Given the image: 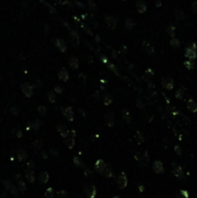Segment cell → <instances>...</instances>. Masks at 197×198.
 Segmentation results:
<instances>
[{"label":"cell","instance_id":"1","mask_svg":"<svg viewBox=\"0 0 197 198\" xmlns=\"http://www.w3.org/2000/svg\"><path fill=\"white\" fill-rule=\"evenodd\" d=\"M127 185H128V178H127L125 173H121V174L116 179L117 188L120 189H123L127 187Z\"/></svg>","mask_w":197,"mask_h":198},{"label":"cell","instance_id":"2","mask_svg":"<svg viewBox=\"0 0 197 198\" xmlns=\"http://www.w3.org/2000/svg\"><path fill=\"white\" fill-rule=\"evenodd\" d=\"M84 192L87 196V198H95L97 194L96 188L93 184H87L84 185Z\"/></svg>","mask_w":197,"mask_h":198},{"label":"cell","instance_id":"3","mask_svg":"<svg viewBox=\"0 0 197 198\" xmlns=\"http://www.w3.org/2000/svg\"><path fill=\"white\" fill-rule=\"evenodd\" d=\"M186 56L190 60L196 58V46L193 43L188 46L187 50H186Z\"/></svg>","mask_w":197,"mask_h":198},{"label":"cell","instance_id":"4","mask_svg":"<svg viewBox=\"0 0 197 198\" xmlns=\"http://www.w3.org/2000/svg\"><path fill=\"white\" fill-rule=\"evenodd\" d=\"M65 143L67 145L68 148H70V149H72V148L75 146L76 144V133L75 132H72V133L70 134H68V136L65 137Z\"/></svg>","mask_w":197,"mask_h":198},{"label":"cell","instance_id":"5","mask_svg":"<svg viewBox=\"0 0 197 198\" xmlns=\"http://www.w3.org/2000/svg\"><path fill=\"white\" fill-rule=\"evenodd\" d=\"M162 87L165 88L166 90H171L174 87V81L171 77H164L162 80Z\"/></svg>","mask_w":197,"mask_h":198},{"label":"cell","instance_id":"6","mask_svg":"<svg viewBox=\"0 0 197 198\" xmlns=\"http://www.w3.org/2000/svg\"><path fill=\"white\" fill-rule=\"evenodd\" d=\"M63 115L65 116V118L68 119L69 121H72L73 117H75V113H73V110L71 106L69 107H65V108H61Z\"/></svg>","mask_w":197,"mask_h":198},{"label":"cell","instance_id":"7","mask_svg":"<svg viewBox=\"0 0 197 198\" xmlns=\"http://www.w3.org/2000/svg\"><path fill=\"white\" fill-rule=\"evenodd\" d=\"M174 16L176 17V20L178 21H183L186 17V15H184V12L183 11V9L179 6H177L176 8H174Z\"/></svg>","mask_w":197,"mask_h":198},{"label":"cell","instance_id":"8","mask_svg":"<svg viewBox=\"0 0 197 198\" xmlns=\"http://www.w3.org/2000/svg\"><path fill=\"white\" fill-rule=\"evenodd\" d=\"M21 89H22L23 94L25 95L26 97H31L33 95V88L29 83H24L21 86Z\"/></svg>","mask_w":197,"mask_h":198},{"label":"cell","instance_id":"9","mask_svg":"<svg viewBox=\"0 0 197 198\" xmlns=\"http://www.w3.org/2000/svg\"><path fill=\"white\" fill-rule=\"evenodd\" d=\"M106 24L107 26L110 28V29H114L117 25V18L112 17V16H107L106 17Z\"/></svg>","mask_w":197,"mask_h":198},{"label":"cell","instance_id":"10","mask_svg":"<svg viewBox=\"0 0 197 198\" xmlns=\"http://www.w3.org/2000/svg\"><path fill=\"white\" fill-rule=\"evenodd\" d=\"M136 9H137V12L140 14L145 13V11L147 9V4L144 0H137L136 1Z\"/></svg>","mask_w":197,"mask_h":198},{"label":"cell","instance_id":"11","mask_svg":"<svg viewBox=\"0 0 197 198\" xmlns=\"http://www.w3.org/2000/svg\"><path fill=\"white\" fill-rule=\"evenodd\" d=\"M153 168H154V171L157 172V173H163L164 172L163 164L162 162H159V160H156V162L153 163Z\"/></svg>","mask_w":197,"mask_h":198},{"label":"cell","instance_id":"12","mask_svg":"<svg viewBox=\"0 0 197 198\" xmlns=\"http://www.w3.org/2000/svg\"><path fill=\"white\" fill-rule=\"evenodd\" d=\"M173 174L178 179H183L184 178V170H183V168L181 167V166L176 165V166H174V168H173Z\"/></svg>","mask_w":197,"mask_h":198},{"label":"cell","instance_id":"13","mask_svg":"<svg viewBox=\"0 0 197 198\" xmlns=\"http://www.w3.org/2000/svg\"><path fill=\"white\" fill-rule=\"evenodd\" d=\"M106 163H104L102 159H98V160H97L96 163H95V169H96V171L100 172L102 174V172L103 171L104 167H106Z\"/></svg>","mask_w":197,"mask_h":198},{"label":"cell","instance_id":"14","mask_svg":"<svg viewBox=\"0 0 197 198\" xmlns=\"http://www.w3.org/2000/svg\"><path fill=\"white\" fill-rule=\"evenodd\" d=\"M71 42L75 46H77L79 44V36L76 30L71 31Z\"/></svg>","mask_w":197,"mask_h":198},{"label":"cell","instance_id":"15","mask_svg":"<svg viewBox=\"0 0 197 198\" xmlns=\"http://www.w3.org/2000/svg\"><path fill=\"white\" fill-rule=\"evenodd\" d=\"M56 47H57V48L59 49V50L62 51V52H65L66 49H67V45H66V43L64 42L63 39H57Z\"/></svg>","mask_w":197,"mask_h":198},{"label":"cell","instance_id":"16","mask_svg":"<svg viewBox=\"0 0 197 198\" xmlns=\"http://www.w3.org/2000/svg\"><path fill=\"white\" fill-rule=\"evenodd\" d=\"M57 129H58V132L60 133V134L62 135V136H63L64 138L67 137L68 134L70 133L69 129H68V128H67L65 125H59V126L57 127Z\"/></svg>","mask_w":197,"mask_h":198},{"label":"cell","instance_id":"17","mask_svg":"<svg viewBox=\"0 0 197 198\" xmlns=\"http://www.w3.org/2000/svg\"><path fill=\"white\" fill-rule=\"evenodd\" d=\"M69 65L71 66V68L72 70H76L78 66H79V62H78V59L75 56H72L70 58V61H69Z\"/></svg>","mask_w":197,"mask_h":198},{"label":"cell","instance_id":"18","mask_svg":"<svg viewBox=\"0 0 197 198\" xmlns=\"http://www.w3.org/2000/svg\"><path fill=\"white\" fill-rule=\"evenodd\" d=\"M58 77L62 81H67L68 78H69V73L67 72L66 69H62L58 73Z\"/></svg>","mask_w":197,"mask_h":198},{"label":"cell","instance_id":"19","mask_svg":"<svg viewBox=\"0 0 197 198\" xmlns=\"http://www.w3.org/2000/svg\"><path fill=\"white\" fill-rule=\"evenodd\" d=\"M102 174L106 177V178H110L112 176V169H111V166L106 164V167H104L103 171L102 172Z\"/></svg>","mask_w":197,"mask_h":198},{"label":"cell","instance_id":"20","mask_svg":"<svg viewBox=\"0 0 197 198\" xmlns=\"http://www.w3.org/2000/svg\"><path fill=\"white\" fill-rule=\"evenodd\" d=\"M26 178H27V180L30 182V183H34L35 182V180H36V177H35V173H34V171L32 170V169H28L27 171H26Z\"/></svg>","mask_w":197,"mask_h":198},{"label":"cell","instance_id":"21","mask_svg":"<svg viewBox=\"0 0 197 198\" xmlns=\"http://www.w3.org/2000/svg\"><path fill=\"white\" fill-rule=\"evenodd\" d=\"M106 119L107 121L108 126H112L113 122H114V113L112 111H108V112L106 114Z\"/></svg>","mask_w":197,"mask_h":198},{"label":"cell","instance_id":"22","mask_svg":"<svg viewBox=\"0 0 197 198\" xmlns=\"http://www.w3.org/2000/svg\"><path fill=\"white\" fill-rule=\"evenodd\" d=\"M188 108L191 112H196L197 111V103L193 100H189L188 102Z\"/></svg>","mask_w":197,"mask_h":198},{"label":"cell","instance_id":"23","mask_svg":"<svg viewBox=\"0 0 197 198\" xmlns=\"http://www.w3.org/2000/svg\"><path fill=\"white\" fill-rule=\"evenodd\" d=\"M39 180L42 184H46L48 181V174L46 171H42L39 175Z\"/></svg>","mask_w":197,"mask_h":198},{"label":"cell","instance_id":"24","mask_svg":"<svg viewBox=\"0 0 197 198\" xmlns=\"http://www.w3.org/2000/svg\"><path fill=\"white\" fill-rule=\"evenodd\" d=\"M143 47H144V49L149 54H152L154 52V47L151 44H149L148 42H144L143 43Z\"/></svg>","mask_w":197,"mask_h":198},{"label":"cell","instance_id":"25","mask_svg":"<svg viewBox=\"0 0 197 198\" xmlns=\"http://www.w3.org/2000/svg\"><path fill=\"white\" fill-rule=\"evenodd\" d=\"M126 27L128 28V29H132L133 28V26L135 25V22H134V21L132 20V18H131V17H128L127 20H126Z\"/></svg>","mask_w":197,"mask_h":198},{"label":"cell","instance_id":"26","mask_svg":"<svg viewBox=\"0 0 197 198\" xmlns=\"http://www.w3.org/2000/svg\"><path fill=\"white\" fill-rule=\"evenodd\" d=\"M17 157H18V159H20V160H24V159H26V157H27V154H26V152L24 151V150L20 149V150H18V152H17Z\"/></svg>","mask_w":197,"mask_h":198},{"label":"cell","instance_id":"27","mask_svg":"<svg viewBox=\"0 0 197 198\" xmlns=\"http://www.w3.org/2000/svg\"><path fill=\"white\" fill-rule=\"evenodd\" d=\"M53 196H54V189L52 188H48L45 192V197L46 198H53Z\"/></svg>","mask_w":197,"mask_h":198},{"label":"cell","instance_id":"28","mask_svg":"<svg viewBox=\"0 0 197 198\" xmlns=\"http://www.w3.org/2000/svg\"><path fill=\"white\" fill-rule=\"evenodd\" d=\"M170 46L173 48H179L180 47V41L176 38H173L170 42Z\"/></svg>","mask_w":197,"mask_h":198},{"label":"cell","instance_id":"29","mask_svg":"<svg viewBox=\"0 0 197 198\" xmlns=\"http://www.w3.org/2000/svg\"><path fill=\"white\" fill-rule=\"evenodd\" d=\"M103 102H104V103L106 104V106H109V104L112 103L111 96H110L109 94H104V96H103Z\"/></svg>","mask_w":197,"mask_h":198},{"label":"cell","instance_id":"30","mask_svg":"<svg viewBox=\"0 0 197 198\" xmlns=\"http://www.w3.org/2000/svg\"><path fill=\"white\" fill-rule=\"evenodd\" d=\"M47 98H48V101L50 103H54L56 101V96H55V93L52 91H49L48 94H47Z\"/></svg>","mask_w":197,"mask_h":198},{"label":"cell","instance_id":"31","mask_svg":"<svg viewBox=\"0 0 197 198\" xmlns=\"http://www.w3.org/2000/svg\"><path fill=\"white\" fill-rule=\"evenodd\" d=\"M175 29H176V27L173 25V24H170V25H168V27H167V32H168V34H169L171 37H174V36H175Z\"/></svg>","mask_w":197,"mask_h":198},{"label":"cell","instance_id":"32","mask_svg":"<svg viewBox=\"0 0 197 198\" xmlns=\"http://www.w3.org/2000/svg\"><path fill=\"white\" fill-rule=\"evenodd\" d=\"M56 198H68V193L66 190H59L56 193Z\"/></svg>","mask_w":197,"mask_h":198},{"label":"cell","instance_id":"33","mask_svg":"<svg viewBox=\"0 0 197 198\" xmlns=\"http://www.w3.org/2000/svg\"><path fill=\"white\" fill-rule=\"evenodd\" d=\"M123 114H124V119L128 122V123H131V117H130V113L127 109L123 110Z\"/></svg>","mask_w":197,"mask_h":198},{"label":"cell","instance_id":"34","mask_svg":"<svg viewBox=\"0 0 197 198\" xmlns=\"http://www.w3.org/2000/svg\"><path fill=\"white\" fill-rule=\"evenodd\" d=\"M177 198H188V193L187 190H181L180 194H178Z\"/></svg>","mask_w":197,"mask_h":198},{"label":"cell","instance_id":"35","mask_svg":"<svg viewBox=\"0 0 197 198\" xmlns=\"http://www.w3.org/2000/svg\"><path fill=\"white\" fill-rule=\"evenodd\" d=\"M38 112H39V114H40L41 116H46V109L45 106H39V108H38Z\"/></svg>","mask_w":197,"mask_h":198},{"label":"cell","instance_id":"36","mask_svg":"<svg viewBox=\"0 0 197 198\" xmlns=\"http://www.w3.org/2000/svg\"><path fill=\"white\" fill-rule=\"evenodd\" d=\"M88 6L92 10H96L97 9V5H96L94 0H88Z\"/></svg>","mask_w":197,"mask_h":198},{"label":"cell","instance_id":"37","mask_svg":"<svg viewBox=\"0 0 197 198\" xmlns=\"http://www.w3.org/2000/svg\"><path fill=\"white\" fill-rule=\"evenodd\" d=\"M41 147H42V142L41 141H35L34 143H33V148H34L35 150L41 149Z\"/></svg>","mask_w":197,"mask_h":198},{"label":"cell","instance_id":"38","mask_svg":"<svg viewBox=\"0 0 197 198\" xmlns=\"http://www.w3.org/2000/svg\"><path fill=\"white\" fill-rule=\"evenodd\" d=\"M183 97H184V91H183L182 89L178 90V91L176 92V98L179 99V100H182Z\"/></svg>","mask_w":197,"mask_h":198},{"label":"cell","instance_id":"39","mask_svg":"<svg viewBox=\"0 0 197 198\" xmlns=\"http://www.w3.org/2000/svg\"><path fill=\"white\" fill-rule=\"evenodd\" d=\"M73 160H75V163H76L77 166H81V167H84V163H83L78 158H75V159H73Z\"/></svg>","mask_w":197,"mask_h":198},{"label":"cell","instance_id":"40","mask_svg":"<svg viewBox=\"0 0 197 198\" xmlns=\"http://www.w3.org/2000/svg\"><path fill=\"white\" fill-rule=\"evenodd\" d=\"M54 91L56 93H58V94H62V93H63V87H62V86H60V85H55Z\"/></svg>","mask_w":197,"mask_h":198},{"label":"cell","instance_id":"41","mask_svg":"<svg viewBox=\"0 0 197 198\" xmlns=\"http://www.w3.org/2000/svg\"><path fill=\"white\" fill-rule=\"evenodd\" d=\"M191 9H192V12L197 16V1H194L191 5Z\"/></svg>","mask_w":197,"mask_h":198},{"label":"cell","instance_id":"42","mask_svg":"<svg viewBox=\"0 0 197 198\" xmlns=\"http://www.w3.org/2000/svg\"><path fill=\"white\" fill-rule=\"evenodd\" d=\"M184 66H186V67L188 68V69H189V70H190V69H192V68H193V63H192L191 61L184 62Z\"/></svg>","mask_w":197,"mask_h":198},{"label":"cell","instance_id":"43","mask_svg":"<svg viewBox=\"0 0 197 198\" xmlns=\"http://www.w3.org/2000/svg\"><path fill=\"white\" fill-rule=\"evenodd\" d=\"M75 5H76L77 7H79V8H84L85 7V5L83 4V3H81L80 1H77V0H75Z\"/></svg>","mask_w":197,"mask_h":198},{"label":"cell","instance_id":"44","mask_svg":"<svg viewBox=\"0 0 197 198\" xmlns=\"http://www.w3.org/2000/svg\"><path fill=\"white\" fill-rule=\"evenodd\" d=\"M20 189L21 191H24V190H25V184H24L22 181H20Z\"/></svg>","mask_w":197,"mask_h":198},{"label":"cell","instance_id":"45","mask_svg":"<svg viewBox=\"0 0 197 198\" xmlns=\"http://www.w3.org/2000/svg\"><path fill=\"white\" fill-rule=\"evenodd\" d=\"M81 26H82V28H84V29H85V31H86V32H87L88 34L92 35V32L90 31V28H89L88 26H86L85 24H81Z\"/></svg>","mask_w":197,"mask_h":198},{"label":"cell","instance_id":"46","mask_svg":"<svg viewBox=\"0 0 197 198\" xmlns=\"http://www.w3.org/2000/svg\"><path fill=\"white\" fill-rule=\"evenodd\" d=\"M108 66H109V68H110V70H111V71H113V72H115V73H117V75H119V73H118V72L116 71L115 67H114V66H113L112 64H110V63H109V64H108Z\"/></svg>","mask_w":197,"mask_h":198},{"label":"cell","instance_id":"47","mask_svg":"<svg viewBox=\"0 0 197 198\" xmlns=\"http://www.w3.org/2000/svg\"><path fill=\"white\" fill-rule=\"evenodd\" d=\"M155 2H156L157 7H161L162 6V0H155Z\"/></svg>","mask_w":197,"mask_h":198},{"label":"cell","instance_id":"48","mask_svg":"<svg viewBox=\"0 0 197 198\" xmlns=\"http://www.w3.org/2000/svg\"><path fill=\"white\" fill-rule=\"evenodd\" d=\"M175 151H177V152H178V154H179V155L181 154V149H180V148L178 147V146H176V147H175Z\"/></svg>","mask_w":197,"mask_h":198}]
</instances>
